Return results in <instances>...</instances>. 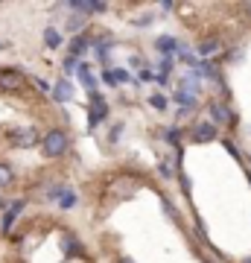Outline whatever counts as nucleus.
<instances>
[{
    "mask_svg": "<svg viewBox=\"0 0 251 263\" xmlns=\"http://www.w3.org/2000/svg\"><path fill=\"white\" fill-rule=\"evenodd\" d=\"M9 138H12V143H15V146H35V143L41 141L35 129H12Z\"/></svg>",
    "mask_w": 251,
    "mask_h": 263,
    "instance_id": "3",
    "label": "nucleus"
},
{
    "mask_svg": "<svg viewBox=\"0 0 251 263\" xmlns=\"http://www.w3.org/2000/svg\"><path fill=\"white\" fill-rule=\"evenodd\" d=\"M0 88L3 91H21L24 88V76L18 70H12V67H3L0 70Z\"/></svg>",
    "mask_w": 251,
    "mask_h": 263,
    "instance_id": "2",
    "label": "nucleus"
},
{
    "mask_svg": "<svg viewBox=\"0 0 251 263\" xmlns=\"http://www.w3.org/2000/svg\"><path fill=\"white\" fill-rule=\"evenodd\" d=\"M245 263H251V257H248V260H245Z\"/></svg>",
    "mask_w": 251,
    "mask_h": 263,
    "instance_id": "18",
    "label": "nucleus"
},
{
    "mask_svg": "<svg viewBox=\"0 0 251 263\" xmlns=\"http://www.w3.org/2000/svg\"><path fill=\"white\" fill-rule=\"evenodd\" d=\"M12 184V170L6 164H0V187H9Z\"/></svg>",
    "mask_w": 251,
    "mask_h": 263,
    "instance_id": "11",
    "label": "nucleus"
},
{
    "mask_svg": "<svg viewBox=\"0 0 251 263\" xmlns=\"http://www.w3.org/2000/svg\"><path fill=\"white\" fill-rule=\"evenodd\" d=\"M82 24H85L82 15H79V18H70V29H82Z\"/></svg>",
    "mask_w": 251,
    "mask_h": 263,
    "instance_id": "14",
    "label": "nucleus"
},
{
    "mask_svg": "<svg viewBox=\"0 0 251 263\" xmlns=\"http://www.w3.org/2000/svg\"><path fill=\"white\" fill-rule=\"evenodd\" d=\"M176 103H181L184 108H196V91H187V88H181V91H176Z\"/></svg>",
    "mask_w": 251,
    "mask_h": 263,
    "instance_id": "6",
    "label": "nucleus"
},
{
    "mask_svg": "<svg viewBox=\"0 0 251 263\" xmlns=\"http://www.w3.org/2000/svg\"><path fill=\"white\" fill-rule=\"evenodd\" d=\"M41 146H44V155L59 158V155H65L67 152V135L62 129H50L44 138H41Z\"/></svg>",
    "mask_w": 251,
    "mask_h": 263,
    "instance_id": "1",
    "label": "nucleus"
},
{
    "mask_svg": "<svg viewBox=\"0 0 251 263\" xmlns=\"http://www.w3.org/2000/svg\"><path fill=\"white\" fill-rule=\"evenodd\" d=\"M210 117H214V123H219V126H225V123H231L234 117H231V111L225 108V105H219V103H210Z\"/></svg>",
    "mask_w": 251,
    "mask_h": 263,
    "instance_id": "4",
    "label": "nucleus"
},
{
    "mask_svg": "<svg viewBox=\"0 0 251 263\" xmlns=\"http://www.w3.org/2000/svg\"><path fill=\"white\" fill-rule=\"evenodd\" d=\"M216 50H219V41H216V38H207L205 44H199V53H202V56H210Z\"/></svg>",
    "mask_w": 251,
    "mask_h": 263,
    "instance_id": "10",
    "label": "nucleus"
},
{
    "mask_svg": "<svg viewBox=\"0 0 251 263\" xmlns=\"http://www.w3.org/2000/svg\"><path fill=\"white\" fill-rule=\"evenodd\" d=\"M62 246H65V254H67V257H73V254L82 252V246L76 243V237H73V234H65V243H62Z\"/></svg>",
    "mask_w": 251,
    "mask_h": 263,
    "instance_id": "8",
    "label": "nucleus"
},
{
    "mask_svg": "<svg viewBox=\"0 0 251 263\" xmlns=\"http://www.w3.org/2000/svg\"><path fill=\"white\" fill-rule=\"evenodd\" d=\"M196 138H199V141H214L216 129L210 126V123H202V126H196Z\"/></svg>",
    "mask_w": 251,
    "mask_h": 263,
    "instance_id": "7",
    "label": "nucleus"
},
{
    "mask_svg": "<svg viewBox=\"0 0 251 263\" xmlns=\"http://www.w3.org/2000/svg\"><path fill=\"white\" fill-rule=\"evenodd\" d=\"M44 41H47V47H62V32H56V29H47L44 32Z\"/></svg>",
    "mask_w": 251,
    "mask_h": 263,
    "instance_id": "9",
    "label": "nucleus"
},
{
    "mask_svg": "<svg viewBox=\"0 0 251 263\" xmlns=\"http://www.w3.org/2000/svg\"><path fill=\"white\" fill-rule=\"evenodd\" d=\"M73 56H79V53H85V50H88V41H85V38H73Z\"/></svg>",
    "mask_w": 251,
    "mask_h": 263,
    "instance_id": "12",
    "label": "nucleus"
},
{
    "mask_svg": "<svg viewBox=\"0 0 251 263\" xmlns=\"http://www.w3.org/2000/svg\"><path fill=\"white\" fill-rule=\"evenodd\" d=\"M120 263H131V260H126V257H123V260H120Z\"/></svg>",
    "mask_w": 251,
    "mask_h": 263,
    "instance_id": "17",
    "label": "nucleus"
},
{
    "mask_svg": "<svg viewBox=\"0 0 251 263\" xmlns=\"http://www.w3.org/2000/svg\"><path fill=\"white\" fill-rule=\"evenodd\" d=\"M245 12H248V15H251V3H245Z\"/></svg>",
    "mask_w": 251,
    "mask_h": 263,
    "instance_id": "15",
    "label": "nucleus"
},
{
    "mask_svg": "<svg viewBox=\"0 0 251 263\" xmlns=\"http://www.w3.org/2000/svg\"><path fill=\"white\" fill-rule=\"evenodd\" d=\"M3 47H6V41H0V50H3Z\"/></svg>",
    "mask_w": 251,
    "mask_h": 263,
    "instance_id": "16",
    "label": "nucleus"
},
{
    "mask_svg": "<svg viewBox=\"0 0 251 263\" xmlns=\"http://www.w3.org/2000/svg\"><path fill=\"white\" fill-rule=\"evenodd\" d=\"M158 47H161V50H169V47H176V41H172V38H161Z\"/></svg>",
    "mask_w": 251,
    "mask_h": 263,
    "instance_id": "13",
    "label": "nucleus"
},
{
    "mask_svg": "<svg viewBox=\"0 0 251 263\" xmlns=\"http://www.w3.org/2000/svg\"><path fill=\"white\" fill-rule=\"evenodd\" d=\"M21 211H24V199H18V202H12V205H9V214L3 216V231H9V228H12V222H15V216H18Z\"/></svg>",
    "mask_w": 251,
    "mask_h": 263,
    "instance_id": "5",
    "label": "nucleus"
}]
</instances>
